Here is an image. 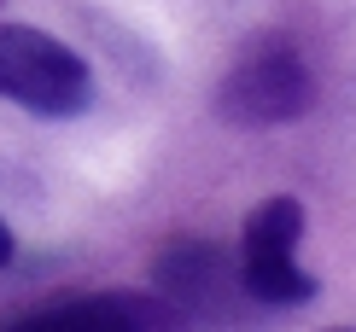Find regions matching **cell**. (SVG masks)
Returning <instances> with one entry per match:
<instances>
[{
  "label": "cell",
  "mask_w": 356,
  "mask_h": 332,
  "mask_svg": "<svg viewBox=\"0 0 356 332\" xmlns=\"http://www.w3.org/2000/svg\"><path fill=\"white\" fill-rule=\"evenodd\" d=\"M316 105V76L286 35H257L216 82V117L234 128H286Z\"/></svg>",
  "instance_id": "cell-1"
},
{
  "label": "cell",
  "mask_w": 356,
  "mask_h": 332,
  "mask_svg": "<svg viewBox=\"0 0 356 332\" xmlns=\"http://www.w3.org/2000/svg\"><path fill=\"white\" fill-rule=\"evenodd\" d=\"M0 99H12L29 117L65 123L94 105V70L47 29L0 24Z\"/></svg>",
  "instance_id": "cell-2"
},
{
  "label": "cell",
  "mask_w": 356,
  "mask_h": 332,
  "mask_svg": "<svg viewBox=\"0 0 356 332\" xmlns=\"http://www.w3.org/2000/svg\"><path fill=\"white\" fill-rule=\"evenodd\" d=\"M298 239H304V204L292 192L251 204L234 268H240V285L257 309H292L321 292V280L309 268H298Z\"/></svg>",
  "instance_id": "cell-3"
},
{
  "label": "cell",
  "mask_w": 356,
  "mask_h": 332,
  "mask_svg": "<svg viewBox=\"0 0 356 332\" xmlns=\"http://www.w3.org/2000/svg\"><path fill=\"white\" fill-rule=\"evenodd\" d=\"M152 280H158V297L193 321V332L199 326L204 332H240L245 309H257L240 285V268L211 239H170L152 263Z\"/></svg>",
  "instance_id": "cell-4"
},
{
  "label": "cell",
  "mask_w": 356,
  "mask_h": 332,
  "mask_svg": "<svg viewBox=\"0 0 356 332\" xmlns=\"http://www.w3.org/2000/svg\"><path fill=\"white\" fill-rule=\"evenodd\" d=\"M0 332H193V321L158 292H88L18 315Z\"/></svg>",
  "instance_id": "cell-5"
},
{
  "label": "cell",
  "mask_w": 356,
  "mask_h": 332,
  "mask_svg": "<svg viewBox=\"0 0 356 332\" xmlns=\"http://www.w3.org/2000/svg\"><path fill=\"white\" fill-rule=\"evenodd\" d=\"M12 251H18V239H12V228H6V222H0V268L12 263Z\"/></svg>",
  "instance_id": "cell-6"
},
{
  "label": "cell",
  "mask_w": 356,
  "mask_h": 332,
  "mask_svg": "<svg viewBox=\"0 0 356 332\" xmlns=\"http://www.w3.org/2000/svg\"><path fill=\"white\" fill-rule=\"evenodd\" d=\"M327 332H356V326H327Z\"/></svg>",
  "instance_id": "cell-7"
}]
</instances>
